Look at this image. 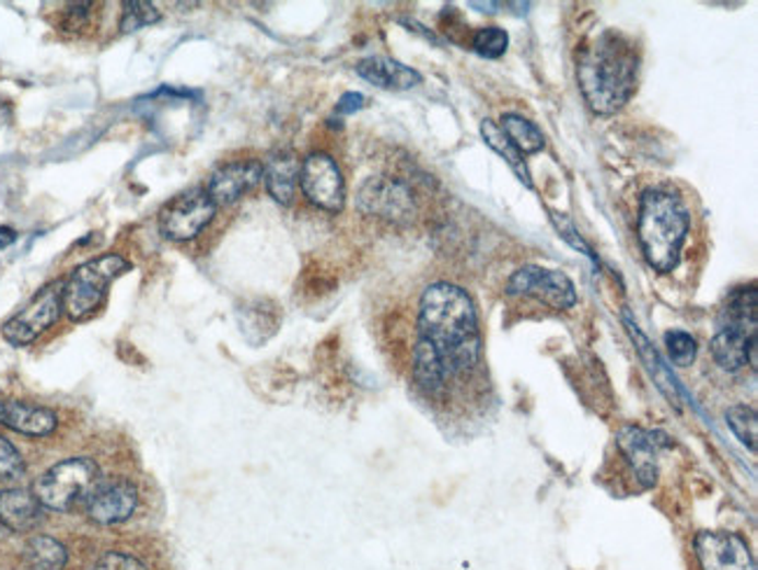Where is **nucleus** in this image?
Returning a JSON list of instances; mask_svg holds the SVG:
<instances>
[{
	"mask_svg": "<svg viewBox=\"0 0 758 570\" xmlns=\"http://www.w3.org/2000/svg\"><path fill=\"white\" fill-rule=\"evenodd\" d=\"M101 477L98 465L92 458H66L35 481V498L40 500V505L47 510H70L78 500L84 496H92Z\"/></svg>",
	"mask_w": 758,
	"mask_h": 570,
	"instance_id": "obj_6",
	"label": "nucleus"
},
{
	"mask_svg": "<svg viewBox=\"0 0 758 570\" xmlns=\"http://www.w3.org/2000/svg\"><path fill=\"white\" fill-rule=\"evenodd\" d=\"M364 108V96L358 92H348L341 96V101L337 103V113L339 115H352Z\"/></svg>",
	"mask_w": 758,
	"mask_h": 570,
	"instance_id": "obj_31",
	"label": "nucleus"
},
{
	"mask_svg": "<svg viewBox=\"0 0 758 570\" xmlns=\"http://www.w3.org/2000/svg\"><path fill=\"white\" fill-rule=\"evenodd\" d=\"M261 181V164L259 162H232L220 166L208 183V197L215 201V206L234 203L243 195H248L250 189Z\"/></svg>",
	"mask_w": 758,
	"mask_h": 570,
	"instance_id": "obj_15",
	"label": "nucleus"
},
{
	"mask_svg": "<svg viewBox=\"0 0 758 570\" xmlns=\"http://www.w3.org/2000/svg\"><path fill=\"white\" fill-rule=\"evenodd\" d=\"M299 185H302L306 199L315 203L317 209L329 213H339L343 209L346 183L339 164L329 154H308L302 162V171H299Z\"/></svg>",
	"mask_w": 758,
	"mask_h": 570,
	"instance_id": "obj_9",
	"label": "nucleus"
},
{
	"mask_svg": "<svg viewBox=\"0 0 758 570\" xmlns=\"http://www.w3.org/2000/svg\"><path fill=\"white\" fill-rule=\"evenodd\" d=\"M129 263L121 255H103L92 263L80 265L63 281V311L73 321L90 318L103 304L110 283L129 271Z\"/></svg>",
	"mask_w": 758,
	"mask_h": 570,
	"instance_id": "obj_5",
	"label": "nucleus"
},
{
	"mask_svg": "<svg viewBox=\"0 0 758 570\" xmlns=\"http://www.w3.org/2000/svg\"><path fill=\"white\" fill-rule=\"evenodd\" d=\"M63 311V281L49 283L35 295L20 314L3 325V337L12 347H28L55 325Z\"/></svg>",
	"mask_w": 758,
	"mask_h": 570,
	"instance_id": "obj_7",
	"label": "nucleus"
},
{
	"mask_svg": "<svg viewBox=\"0 0 758 570\" xmlns=\"http://www.w3.org/2000/svg\"><path fill=\"white\" fill-rule=\"evenodd\" d=\"M500 129L521 154H535L544 148V133L539 131L535 123L525 119L523 115H516V113L504 115Z\"/></svg>",
	"mask_w": 758,
	"mask_h": 570,
	"instance_id": "obj_23",
	"label": "nucleus"
},
{
	"mask_svg": "<svg viewBox=\"0 0 758 570\" xmlns=\"http://www.w3.org/2000/svg\"><path fill=\"white\" fill-rule=\"evenodd\" d=\"M413 379H416V384L428 393L442 391L448 382L444 370H442V362H439V358L432 351L430 344L422 341V339H418L416 349H413Z\"/></svg>",
	"mask_w": 758,
	"mask_h": 570,
	"instance_id": "obj_21",
	"label": "nucleus"
},
{
	"mask_svg": "<svg viewBox=\"0 0 758 570\" xmlns=\"http://www.w3.org/2000/svg\"><path fill=\"white\" fill-rule=\"evenodd\" d=\"M509 292L511 295L535 298L560 311H568L576 304V290L570 281V276L537 265L521 267L518 271H514V276L509 279Z\"/></svg>",
	"mask_w": 758,
	"mask_h": 570,
	"instance_id": "obj_10",
	"label": "nucleus"
},
{
	"mask_svg": "<svg viewBox=\"0 0 758 570\" xmlns=\"http://www.w3.org/2000/svg\"><path fill=\"white\" fill-rule=\"evenodd\" d=\"M358 75L381 90H411L420 84V73L409 66H401L393 59L372 57L358 63Z\"/></svg>",
	"mask_w": 758,
	"mask_h": 570,
	"instance_id": "obj_19",
	"label": "nucleus"
},
{
	"mask_svg": "<svg viewBox=\"0 0 758 570\" xmlns=\"http://www.w3.org/2000/svg\"><path fill=\"white\" fill-rule=\"evenodd\" d=\"M26 473V463L16 446L0 435V479L12 481Z\"/></svg>",
	"mask_w": 758,
	"mask_h": 570,
	"instance_id": "obj_28",
	"label": "nucleus"
},
{
	"mask_svg": "<svg viewBox=\"0 0 758 570\" xmlns=\"http://www.w3.org/2000/svg\"><path fill=\"white\" fill-rule=\"evenodd\" d=\"M471 47L486 59H498L504 55L506 47H509V36H506L504 28L486 26V28H479L474 33Z\"/></svg>",
	"mask_w": 758,
	"mask_h": 570,
	"instance_id": "obj_25",
	"label": "nucleus"
},
{
	"mask_svg": "<svg viewBox=\"0 0 758 570\" xmlns=\"http://www.w3.org/2000/svg\"><path fill=\"white\" fill-rule=\"evenodd\" d=\"M159 16L162 14H159V10L152 3H148V0H129V3H125V14H121L119 26L125 33H131L159 22Z\"/></svg>",
	"mask_w": 758,
	"mask_h": 570,
	"instance_id": "obj_26",
	"label": "nucleus"
},
{
	"mask_svg": "<svg viewBox=\"0 0 758 570\" xmlns=\"http://www.w3.org/2000/svg\"><path fill=\"white\" fill-rule=\"evenodd\" d=\"M299 171H302V164H299L296 154L292 150L273 152L267 160V164L261 166V178L264 183H267L269 195L278 203L283 206L292 203L296 185H299Z\"/></svg>",
	"mask_w": 758,
	"mask_h": 570,
	"instance_id": "obj_18",
	"label": "nucleus"
},
{
	"mask_svg": "<svg viewBox=\"0 0 758 570\" xmlns=\"http://www.w3.org/2000/svg\"><path fill=\"white\" fill-rule=\"evenodd\" d=\"M16 241V232L12 228H0V251L12 246Z\"/></svg>",
	"mask_w": 758,
	"mask_h": 570,
	"instance_id": "obj_32",
	"label": "nucleus"
},
{
	"mask_svg": "<svg viewBox=\"0 0 758 570\" xmlns=\"http://www.w3.org/2000/svg\"><path fill=\"white\" fill-rule=\"evenodd\" d=\"M658 433H651V430L638 428V426H626L616 435L621 452L626 454L628 463L632 465L634 475L642 487H654L658 479V456L661 449L667 444L663 440H656Z\"/></svg>",
	"mask_w": 758,
	"mask_h": 570,
	"instance_id": "obj_13",
	"label": "nucleus"
},
{
	"mask_svg": "<svg viewBox=\"0 0 758 570\" xmlns=\"http://www.w3.org/2000/svg\"><path fill=\"white\" fill-rule=\"evenodd\" d=\"M24 563L28 570H63L68 563V551L49 535H35L24 547Z\"/></svg>",
	"mask_w": 758,
	"mask_h": 570,
	"instance_id": "obj_20",
	"label": "nucleus"
},
{
	"mask_svg": "<svg viewBox=\"0 0 758 570\" xmlns=\"http://www.w3.org/2000/svg\"><path fill=\"white\" fill-rule=\"evenodd\" d=\"M0 426H5L22 435L45 438L55 433L59 419L57 414L47 407L0 397Z\"/></svg>",
	"mask_w": 758,
	"mask_h": 570,
	"instance_id": "obj_16",
	"label": "nucleus"
},
{
	"mask_svg": "<svg viewBox=\"0 0 758 570\" xmlns=\"http://www.w3.org/2000/svg\"><path fill=\"white\" fill-rule=\"evenodd\" d=\"M756 290L743 288L724 309L719 330L712 339V356L728 372L751 365L756 370Z\"/></svg>",
	"mask_w": 758,
	"mask_h": 570,
	"instance_id": "obj_4",
	"label": "nucleus"
},
{
	"mask_svg": "<svg viewBox=\"0 0 758 570\" xmlns=\"http://www.w3.org/2000/svg\"><path fill=\"white\" fill-rule=\"evenodd\" d=\"M726 421L733 433L737 435V440L743 442L751 454H756V430H758L756 411L747 405H735L726 411Z\"/></svg>",
	"mask_w": 758,
	"mask_h": 570,
	"instance_id": "obj_24",
	"label": "nucleus"
},
{
	"mask_svg": "<svg viewBox=\"0 0 758 570\" xmlns=\"http://www.w3.org/2000/svg\"><path fill=\"white\" fill-rule=\"evenodd\" d=\"M358 209L364 216H374L395 224H407L416 216V199L407 183L387 176H376L369 178L360 187Z\"/></svg>",
	"mask_w": 758,
	"mask_h": 570,
	"instance_id": "obj_8",
	"label": "nucleus"
},
{
	"mask_svg": "<svg viewBox=\"0 0 758 570\" xmlns=\"http://www.w3.org/2000/svg\"><path fill=\"white\" fill-rule=\"evenodd\" d=\"M693 547L702 570H756L749 545L737 533L702 531Z\"/></svg>",
	"mask_w": 758,
	"mask_h": 570,
	"instance_id": "obj_12",
	"label": "nucleus"
},
{
	"mask_svg": "<svg viewBox=\"0 0 758 570\" xmlns=\"http://www.w3.org/2000/svg\"><path fill=\"white\" fill-rule=\"evenodd\" d=\"M92 570H148V566L127 555V551H108L94 563Z\"/></svg>",
	"mask_w": 758,
	"mask_h": 570,
	"instance_id": "obj_29",
	"label": "nucleus"
},
{
	"mask_svg": "<svg viewBox=\"0 0 758 570\" xmlns=\"http://www.w3.org/2000/svg\"><path fill=\"white\" fill-rule=\"evenodd\" d=\"M481 133H483V141L495 150L500 158L506 160V164L514 168V174L521 178V183H525V187H533V181H530V171H527V164L523 160V154L514 148V143L509 141V138L504 136V131L500 129V125L492 123V119H483V125H481Z\"/></svg>",
	"mask_w": 758,
	"mask_h": 570,
	"instance_id": "obj_22",
	"label": "nucleus"
},
{
	"mask_svg": "<svg viewBox=\"0 0 758 570\" xmlns=\"http://www.w3.org/2000/svg\"><path fill=\"white\" fill-rule=\"evenodd\" d=\"M45 520L40 500L26 489L0 491V524L14 533H31Z\"/></svg>",
	"mask_w": 758,
	"mask_h": 570,
	"instance_id": "obj_17",
	"label": "nucleus"
},
{
	"mask_svg": "<svg viewBox=\"0 0 758 570\" xmlns=\"http://www.w3.org/2000/svg\"><path fill=\"white\" fill-rule=\"evenodd\" d=\"M665 347H667L669 360H673L675 365H679V368H689L691 362L696 360V353H698L696 339L689 333H681V330L667 333L665 335Z\"/></svg>",
	"mask_w": 758,
	"mask_h": 570,
	"instance_id": "obj_27",
	"label": "nucleus"
},
{
	"mask_svg": "<svg viewBox=\"0 0 758 570\" xmlns=\"http://www.w3.org/2000/svg\"><path fill=\"white\" fill-rule=\"evenodd\" d=\"M215 211L218 206L206 189H191L166 206L162 213V232L173 241H189L208 228Z\"/></svg>",
	"mask_w": 758,
	"mask_h": 570,
	"instance_id": "obj_11",
	"label": "nucleus"
},
{
	"mask_svg": "<svg viewBox=\"0 0 758 570\" xmlns=\"http://www.w3.org/2000/svg\"><path fill=\"white\" fill-rule=\"evenodd\" d=\"M10 103H5V101H0V127H3V125H8V119H10Z\"/></svg>",
	"mask_w": 758,
	"mask_h": 570,
	"instance_id": "obj_33",
	"label": "nucleus"
},
{
	"mask_svg": "<svg viewBox=\"0 0 758 570\" xmlns=\"http://www.w3.org/2000/svg\"><path fill=\"white\" fill-rule=\"evenodd\" d=\"M551 218H553V222H556V228H558V232L562 234V239H565V241H570V244L574 246V248H581V251H584V255H588V257H593V253H591V248L584 244V239H581L579 234H576V230H574V224L565 218V216H562V213H551Z\"/></svg>",
	"mask_w": 758,
	"mask_h": 570,
	"instance_id": "obj_30",
	"label": "nucleus"
},
{
	"mask_svg": "<svg viewBox=\"0 0 758 570\" xmlns=\"http://www.w3.org/2000/svg\"><path fill=\"white\" fill-rule=\"evenodd\" d=\"M640 57L623 33L605 31L581 49L576 61V80L588 106L611 115L621 110L638 88Z\"/></svg>",
	"mask_w": 758,
	"mask_h": 570,
	"instance_id": "obj_2",
	"label": "nucleus"
},
{
	"mask_svg": "<svg viewBox=\"0 0 758 570\" xmlns=\"http://www.w3.org/2000/svg\"><path fill=\"white\" fill-rule=\"evenodd\" d=\"M691 228L686 203L667 189H649L640 203L638 239L646 263L658 271H673Z\"/></svg>",
	"mask_w": 758,
	"mask_h": 570,
	"instance_id": "obj_3",
	"label": "nucleus"
},
{
	"mask_svg": "<svg viewBox=\"0 0 758 570\" xmlns=\"http://www.w3.org/2000/svg\"><path fill=\"white\" fill-rule=\"evenodd\" d=\"M418 333L442 362L446 379L471 372L481 358L479 318L460 286L432 283L422 292Z\"/></svg>",
	"mask_w": 758,
	"mask_h": 570,
	"instance_id": "obj_1",
	"label": "nucleus"
},
{
	"mask_svg": "<svg viewBox=\"0 0 758 570\" xmlns=\"http://www.w3.org/2000/svg\"><path fill=\"white\" fill-rule=\"evenodd\" d=\"M138 505V489L129 479H113L101 484L90 496L86 514L98 526H113L127 522Z\"/></svg>",
	"mask_w": 758,
	"mask_h": 570,
	"instance_id": "obj_14",
	"label": "nucleus"
}]
</instances>
